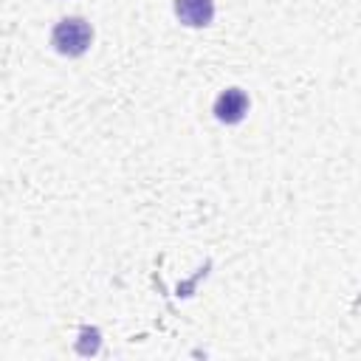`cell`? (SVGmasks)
<instances>
[{"label": "cell", "instance_id": "4", "mask_svg": "<svg viewBox=\"0 0 361 361\" xmlns=\"http://www.w3.org/2000/svg\"><path fill=\"white\" fill-rule=\"evenodd\" d=\"M102 347V330L93 324H82L79 327V338H76V353L82 355H96Z\"/></svg>", "mask_w": 361, "mask_h": 361}, {"label": "cell", "instance_id": "3", "mask_svg": "<svg viewBox=\"0 0 361 361\" xmlns=\"http://www.w3.org/2000/svg\"><path fill=\"white\" fill-rule=\"evenodd\" d=\"M175 17L186 28H206L214 20V0H175Z\"/></svg>", "mask_w": 361, "mask_h": 361}, {"label": "cell", "instance_id": "1", "mask_svg": "<svg viewBox=\"0 0 361 361\" xmlns=\"http://www.w3.org/2000/svg\"><path fill=\"white\" fill-rule=\"evenodd\" d=\"M93 42V28L85 17H62L51 31V45L59 56H82Z\"/></svg>", "mask_w": 361, "mask_h": 361}, {"label": "cell", "instance_id": "2", "mask_svg": "<svg viewBox=\"0 0 361 361\" xmlns=\"http://www.w3.org/2000/svg\"><path fill=\"white\" fill-rule=\"evenodd\" d=\"M248 107H251V99L243 87H226L217 99H214V118L220 124H240L245 116H248Z\"/></svg>", "mask_w": 361, "mask_h": 361}]
</instances>
